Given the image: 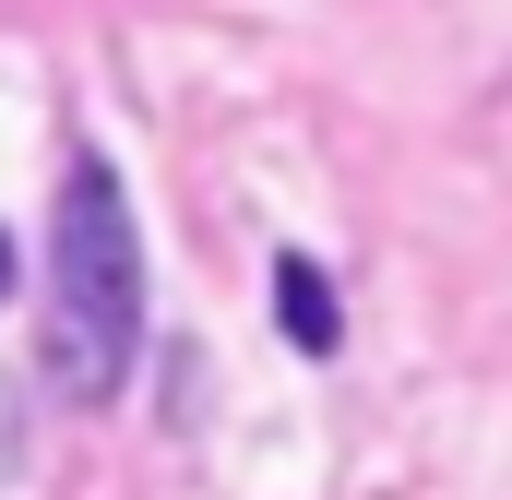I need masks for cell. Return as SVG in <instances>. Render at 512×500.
I'll return each instance as SVG.
<instances>
[{
  "instance_id": "obj_1",
  "label": "cell",
  "mask_w": 512,
  "mask_h": 500,
  "mask_svg": "<svg viewBox=\"0 0 512 500\" xmlns=\"http://www.w3.org/2000/svg\"><path fill=\"white\" fill-rule=\"evenodd\" d=\"M143 346V227H131L120 167L84 143L60 167V215H48V381L72 405H108Z\"/></svg>"
},
{
  "instance_id": "obj_2",
  "label": "cell",
  "mask_w": 512,
  "mask_h": 500,
  "mask_svg": "<svg viewBox=\"0 0 512 500\" xmlns=\"http://www.w3.org/2000/svg\"><path fill=\"white\" fill-rule=\"evenodd\" d=\"M274 322H286L298 358H334V346H346V298H334L322 250H274Z\"/></svg>"
},
{
  "instance_id": "obj_3",
  "label": "cell",
  "mask_w": 512,
  "mask_h": 500,
  "mask_svg": "<svg viewBox=\"0 0 512 500\" xmlns=\"http://www.w3.org/2000/svg\"><path fill=\"white\" fill-rule=\"evenodd\" d=\"M12 274H24V262H12V227H0V310H12Z\"/></svg>"
}]
</instances>
